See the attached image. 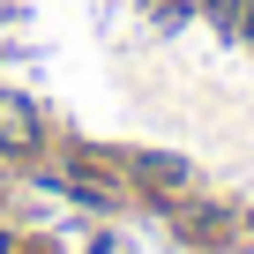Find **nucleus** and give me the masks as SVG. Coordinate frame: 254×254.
I'll return each mask as SVG.
<instances>
[{"instance_id": "f257e3e1", "label": "nucleus", "mask_w": 254, "mask_h": 254, "mask_svg": "<svg viewBox=\"0 0 254 254\" xmlns=\"http://www.w3.org/2000/svg\"><path fill=\"white\" fill-rule=\"evenodd\" d=\"M30 135H38V112L23 97H0V142H8V150H30Z\"/></svg>"}]
</instances>
